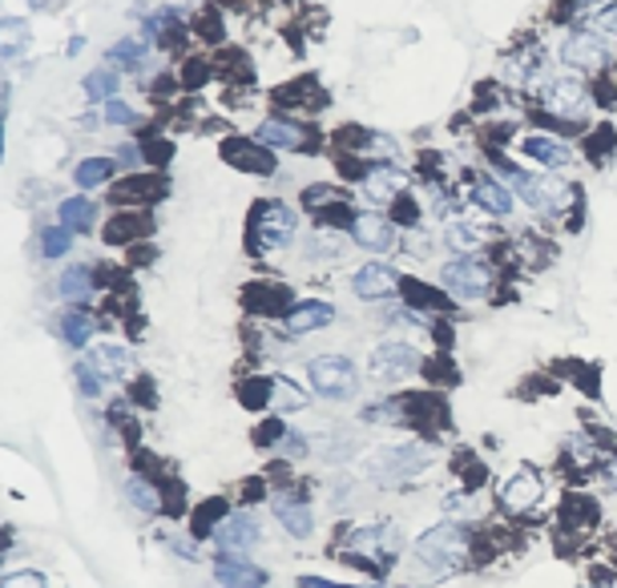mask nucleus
I'll use <instances>...</instances> for the list:
<instances>
[{"instance_id":"nucleus-1","label":"nucleus","mask_w":617,"mask_h":588,"mask_svg":"<svg viewBox=\"0 0 617 588\" xmlns=\"http://www.w3.org/2000/svg\"><path fill=\"white\" fill-rule=\"evenodd\" d=\"M469 553H472L469 528H460L452 521L436 524V528H428L416 540V560L428 565L432 573H457V568L469 565Z\"/></svg>"},{"instance_id":"nucleus-2","label":"nucleus","mask_w":617,"mask_h":588,"mask_svg":"<svg viewBox=\"0 0 617 588\" xmlns=\"http://www.w3.org/2000/svg\"><path fill=\"white\" fill-rule=\"evenodd\" d=\"M504 170H509V166H504ZM509 178H513L516 193H521L533 210H541V214H561V210L573 202V186L569 181L553 178V174H516V170H509Z\"/></svg>"},{"instance_id":"nucleus-3","label":"nucleus","mask_w":617,"mask_h":588,"mask_svg":"<svg viewBox=\"0 0 617 588\" xmlns=\"http://www.w3.org/2000/svg\"><path fill=\"white\" fill-rule=\"evenodd\" d=\"M295 230H299V222L291 206L263 202L251 222V242H254V250H283L295 242Z\"/></svg>"},{"instance_id":"nucleus-4","label":"nucleus","mask_w":617,"mask_h":588,"mask_svg":"<svg viewBox=\"0 0 617 588\" xmlns=\"http://www.w3.org/2000/svg\"><path fill=\"white\" fill-rule=\"evenodd\" d=\"M307 375H311L315 396H323V399H352L355 384H359L352 359H343V355H320V359H311Z\"/></svg>"},{"instance_id":"nucleus-5","label":"nucleus","mask_w":617,"mask_h":588,"mask_svg":"<svg viewBox=\"0 0 617 588\" xmlns=\"http://www.w3.org/2000/svg\"><path fill=\"white\" fill-rule=\"evenodd\" d=\"M541 109L553 117H565V122H582L589 114V93L582 90V81L557 77L548 81L545 93H541Z\"/></svg>"},{"instance_id":"nucleus-6","label":"nucleus","mask_w":617,"mask_h":588,"mask_svg":"<svg viewBox=\"0 0 617 588\" xmlns=\"http://www.w3.org/2000/svg\"><path fill=\"white\" fill-rule=\"evenodd\" d=\"M440 283L457 294V298H484V294L492 291V271H489V262L457 259V262H448L445 266Z\"/></svg>"},{"instance_id":"nucleus-7","label":"nucleus","mask_w":617,"mask_h":588,"mask_svg":"<svg viewBox=\"0 0 617 588\" xmlns=\"http://www.w3.org/2000/svg\"><path fill=\"white\" fill-rule=\"evenodd\" d=\"M416 367H420V355L411 351L408 343H379L372 351V363H367L372 379H379V384H400Z\"/></svg>"},{"instance_id":"nucleus-8","label":"nucleus","mask_w":617,"mask_h":588,"mask_svg":"<svg viewBox=\"0 0 617 588\" xmlns=\"http://www.w3.org/2000/svg\"><path fill=\"white\" fill-rule=\"evenodd\" d=\"M561 61L569 69H582V73H597V69H606L609 61V49L606 41L589 29H573L565 41H561Z\"/></svg>"},{"instance_id":"nucleus-9","label":"nucleus","mask_w":617,"mask_h":588,"mask_svg":"<svg viewBox=\"0 0 617 588\" xmlns=\"http://www.w3.org/2000/svg\"><path fill=\"white\" fill-rule=\"evenodd\" d=\"M541 496H545V480L533 468H516L501 480V504L509 512H529L541 504Z\"/></svg>"},{"instance_id":"nucleus-10","label":"nucleus","mask_w":617,"mask_h":588,"mask_svg":"<svg viewBox=\"0 0 617 588\" xmlns=\"http://www.w3.org/2000/svg\"><path fill=\"white\" fill-rule=\"evenodd\" d=\"M355 294L364 298V303H384V298H391L396 294V286H400V274L391 271L388 262H367L364 271L355 274Z\"/></svg>"},{"instance_id":"nucleus-11","label":"nucleus","mask_w":617,"mask_h":588,"mask_svg":"<svg viewBox=\"0 0 617 588\" xmlns=\"http://www.w3.org/2000/svg\"><path fill=\"white\" fill-rule=\"evenodd\" d=\"M227 161L234 170H247V174H259V178H271L274 174V158L263 149V141H247V137H234L227 141Z\"/></svg>"},{"instance_id":"nucleus-12","label":"nucleus","mask_w":617,"mask_h":588,"mask_svg":"<svg viewBox=\"0 0 617 588\" xmlns=\"http://www.w3.org/2000/svg\"><path fill=\"white\" fill-rule=\"evenodd\" d=\"M352 242L355 246L372 250V254H379V250H391V242H396V227L379 214H355L352 218Z\"/></svg>"},{"instance_id":"nucleus-13","label":"nucleus","mask_w":617,"mask_h":588,"mask_svg":"<svg viewBox=\"0 0 617 588\" xmlns=\"http://www.w3.org/2000/svg\"><path fill=\"white\" fill-rule=\"evenodd\" d=\"M259 141L274 149H307L311 134L299 122H286V117H271V122L259 125Z\"/></svg>"},{"instance_id":"nucleus-14","label":"nucleus","mask_w":617,"mask_h":588,"mask_svg":"<svg viewBox=\"0 0 617 588\" xmlns=\"http://www.w3.org/2000/svg\"><path fill=\"white\" fill-rule=\"evenodd\" d=\"M215 577L222 588H263V573H259L251 560H242L239 553L222 556V560L215 565Z\"/></svg>"},{"instance_id":"nucleus-15","label":"nucleus","mask_w":617,"mask_h":588,"mask_svg":"<svg viewBox=\"0 0 617 588\" xmlns=\"http://www.w3.org/2000/svg\"><path fill=\"white\" fill-rule=\"evenodd\" d=\"M332 318H335V311L327 303H299L291 315L283 318V330L286 335H307V330H323V327H332Z\"/></svg>"},{"instance_id":"nucleus-16","label":"nucleus","mask_w":617,"mask_h":588,"mask_svg":"<svg viewBox=\"0 0 617 588\" xmlns=\"http://www.w3.org/2000/svg\"><path fill=\"white\" fill-rule=\"evenodd\" d=\"M364 186H367V193H372V198H379V202H391V198H396V193L408 186V174L396 170V166H388V161H376V166L364 174Z\"/></svg>"},{"instance_id":"nucleus-17","label":"nucleus","mask_w":617,"mask_h":588,"mask_svg":"<svg viewBox=\"0 0 617 588\" xmlns=\"http://www.w3.org/2000/svg\"><path fill=\"white\" fill-rule=\"evenodd\" d=\"M218 548H227V553H239V548H251L259 540V521L254 516H230L222 528L215 532Z\"/></svg>"},{"instance_id":"nucleus-18","label":"nucleus","mask_w":617,"mask_h":588,"mask_svg":"<svg viewBox=\"0 0 617 588\" xmlns=\"http://www.w3.org/2000/svg\"><path fill=\"white\" fill-rule=\"evenodd\" d=\"M97 379H122L129 367V355L122 351V347H114V343H102V347H93L90 351V363H85Z\"/></svg>"},{"instance_id":"nucleus-19","label":"nucleus","mask_w":617,"mask_h":588,"mask_svg":"<svg viewBox=\"0 0 617 588\" xmlns=\"http://www.w3.org/2000/svg\"><path fill=\"white\" fill-rule=\"evenodd\" d=\"M469 198L480 206V210H489V214H496V218H504L509 210H513V198H509V190H504V186H496V181H489V178L472 181Z\"/></svg>"},{"instance_id":"nucleus-20","label":"nucleus","mask_w":617,"mask_h":588,"mask_svg":"<svg viewBox=\"0 0 617 588\" xmlns=\"http://www.w3.org/2000/svg\"><path fill=\"white\" fill-rule=\"evenodd\" d=\"M525 154L533 161H541L545 170H565L573 161L569 146H561V141H553V137H525Z\"/></svg>"},{"instance_id":"nucleus-21","label":"nucleus","mask_w":617,"mask_h":588,"mask_svg":"<svg viewBox=\"0 0 617 588\" xmlns=\"http://www.w3.org/2000/svg\"><path fill=\"white\" fill-rule=\"evenodd\" d=\"M274 512H279V524H283L291 536H299V540H307L311 532H315L307 504H299V500H274Z\"/></svg>"},{"instance_id":"nucleus-22","label":"nucleus","mask_w":617,"mask_h":588,"mask_svg":"<svg viewBox=\"0 0 617 588\" xmlns=\"http://www.w3.org/2000/svg\"><path fill=\"white\" fill-rule=\"evenodd\" d=\"M29 49V24L17 17H0V65L17 61Z\"/></svg>"},{"instance_id":"nucleus-23","label":"nucleus","mask_w":617,"mask_h":588,"mask_svg":"<svg viewBox=\"0 0 617 588\" xmlns=\"http://www.w3.org/2000/svg\"><path fill=\"white\" fill-rule=\"evenodd\" d=\"M57 218L65 230H90L93 218H97V206H93L90 198H65V202L57 206Z\"/></svg>"},{"instance_id":"nucleus-24","label":"nucleus","mask_w":617,"mask_h":588,"mask_svg":"<svg viewBox=\"0 0 617 588\" xmlns=\"http://www.w3.org/2000/svg\"><path fill=\"white\" fill-rule=\"evenodd\" d=\"M484 238H489V230L472 227V222H452V227L445 230L448 250H457V254H469V250L484 246Z\"/></svg>"},{"instance_id":"nucleus-25","label":"nucleus","mask_w":617,"mask_h":588,"mask_svg":"<svg viewBox=\"0 0 617 588\" xmlns=\"http://www.w3.org/2000/svg\"><path fill=\"white\" fill-rule=\"evenodd\" d=\"M352 553H367V556H388L391 553V532L388 528H359L347 540Z\"/></svg>"},{"instance_id":"nucleus-26","label":"nucleus","mask_w":617,"mask_h":588,"mask_svg":"<svg viewBox=\"0 0 617 588\" xmlns=\"http://www.w3.org/2000/svg\"><path fill=\"white\" fill-rule=\"evenodd\" d=\"M161 190H166V186H161L158 178H129L114 190V202H154V193H161Z\"/></svg>"},{"instance_id":"nucleus-27","label":"nucleus","mask_w":617,"mask_h":588,"mask_svg":"<svg viewBox=\"0 0 617 588\" xmlns=\"http://www.w3.org/2000/svg\"><path fill=\"white\" fill-rule=\"evenodd\" d=\"M90 291H93L90 266H69V271L61 274V294H65L69 303H81V298H90Z\"/></svg>"},{"instance_id":"nucleus-28","label":"nucleus","mask_w":617,"mask_h":588,"mask_svg":"<svg viewBox=\"0 0 617 588\" xmlns=\"http://www.w3.org/2000/svg\"><path fill=\"white\" fill-rule=\"evenodd\" d=\"M73 178H77L81 190H93V186H102V181L114 178V161H109V158H85L77 166V174H73Z\"/></svg>"},{"instance_id":"nucleus-29","label":"nucleus","mask_w":617,"mask_h":588,"mask_svg":"<svg viewBox=\"0 0 617 588\" xmlns=\"http://www.w3.org/2000/svg\"><path fill=\"white\" fill-rule=\"evenodd\" d=\"M93 335V318L81 315V311H69L65 318H61V339L69 343V347H85Z\"/></svg>"},{"instance_id":"nucleus-30","label":"nucleus","mask_w":617,"mask_h":588,"mask_svg":"<svg viewBox=\"0 0 617 588\" xmlns=\"http://www.w3.org/2000/svg\"><path fill=\"white\" fill-rule=\"evenodd\" d=\"M117 85H122V81H117L114 69H97V73L85 77V97H90V102H109L117 93Z\"/></svg>"},{"instance_id":"nucleus-31","label":"nucleus","mask_w":617,"mask_h":588,"mask_svg":"<svg viewBox=\"0 0 617 588\" xmlns=\"http://www.w3.org/2000/svg\"><path fill=\"white\" fill-rule=\"evenodd\" d=\"M126 496H129V504H137V508H142V512H158V508H161L158 487L149 484V480H142V475H134V480H126Z\"/></svg>"},{"instance_id":"nucleus-32","label":"nucleus","mask_w":617,"mask_h":588,"mask_svg":"<svg viewBox=\"0 0 617 588\" xmlns=\"http://www.w3.org/2000/svg\"><path fill=\"white\" fill-rule=\"evenodd\" d=\"M274 403H279V408L283 411H303L311 403V396L307 391H299L295 384H291V379H274Z\"/></svg>"},{"instance_id":"nucleus-33","label":"nucleus","mask_w":617,"mask_h":588,"mask_svg":"<svg viewBox=\"0 0 617 588\" xmlns=\"http://www.w3.org/2000/svg\"><path fill=\"white\" fill-rule=\"evenodd\" d=\"M307 206L311 210H323V206H335V202H352V193L339 190V186H307Z\"/></svg>"},{"instance_id":"nucleus-34","label":"nucleus","mask_w":617,"mask_h":588,"mask_svg":"<svg viewBox=\"0 0 617 588\" xmlns=\"http://www.w3.org/2000/svg\"><path fill=\"white\" fill-rule=\"evenodd\" d=\"M142 230H146V218H142V214H126V218H114V222H109L105 238H109V242H129V238L142 234Z\"/></svg>"},{"instance_id":"nucleus-35","label":"nucleus","mask_w":617,"mask_h":588,"mask_svg":"<svg viewBox=\"0 0 617 588\" xmlns=\"http://www.w3.org/2000/svg\"><path fill=\"white\" fill-rule=\"evenodd\" d=\"M69 246H73V230H45V259H61V254H69Z\"/></svg>"},{"instance_id":"nucleus-36","label":"nucleus","mask_w":617,"mask_h":588,"mask_svg":"<svg viewBox=\"0 0 617 588\" xmlns=\"http://www.w3.org/2000/svg\"><path fill=\"white\" fill-rule=\"evenodd\" d=\"M109 57L122 61L126 69H137L142 61H146V45H137V41H122V45L109 49Z\"/></svg>"},{"instance_id":"nucleus-37","label":"nucleus","mask_w":617,"mask_h":588,"mask_svg":"<svg viewBox=\"0 0 617 588\" xmlns=\"http://www.w3.org/2000/svg\"><path fill=\"white\" fill-rule=\"evenodd\" d=\"M271 396H274V384H266V379H251V384L242 387V403L247 408H263Z\"/></svg>"},{"instance_id":"nucleus-38","label":"nucleus","mask_w":617,"mask_h":588,"mask_svg":"<svg viewBox=\"0 0 617 588\" xmlns=\"http://www.w3.org/2000/svg\"><path fill=\"white\" fill-rule=\"evenodd\" d=\"M105 117H109L114 125H129L134 122V109H129L122 97H109V102H105Z\"/></svg>"},{"instance_id":"nucleus-39","label":"nucleus","mask_w":617,"mask_h":588,"mask_svg":"<svg viewBox=\"0 0 617 588\" xmlns=\"http://www.w3.org/2000/svg\"><path fill=\"white\" fill-rule=\"evenodd\" d=\"M0 588H49V585H45V577H36V573H12V577H4Z\"/></svg>"},{"instance_id":"nucleus-40","label":"nucleus","mask_w":617,"mask_h":588,"mask_svg":"<svg viewBox=\"0 0 617 588\" xmlns=\"http://www.w3.org/2000/svg\"><path fill=\"white\" fill-rule=\"evenodd\" d=\"M279 452H283V455H307V440H303V435H291V431H283Z\"/></svg>"},{"instance_id":"nucleus-41","label":"nucleus","mask_w":617,"mask_h":588,"mask_svg":"<svg viewBox=\"0 0 617 588\" xmlns=\"http://www.w3.org/2000/svg\"><path fill=\"white\" fill-rule=\"evenodd\" d=\"M594 24L606 29V33H617V4H606L602 12H594Z\"/></svg>"},{"instance_id":"nucleus-42","label":"nucleus","mask_w":617,"mask_h":588,"mask_svg":"<svg viewBox=\"0 0 617 588\" xmlns=\"http://www.w3.org/2000/svg\"><path fill=\"white\" fill-rule=\"evenodd\" d=\"M299 585L303 588H352V585H332V580H320V577H303Z\"/></svg>"},{"instance_id":"nucleus-43","label":"nucleus","mask_w":617,"mask_h":588,"mask_svg":"<svg viewBox=\"0 0 617 588\" xmlns=\"http://www.w3.org/2000/svg\"><path fill=\"white\" fill-rule=\"evenodd\" d=\"M606 480L617 487V460H609V464H606Z\"/></svg>"},{"instance_id":"nucleus-44","label":"nucleus","mask_w":617,"mask_h":588,"mask_svg":"<svg viewBox=\"0 0 617 588\" xmlns=\"http://www.w3.org/2000/svg\"><path fill=\"white\" fill-rule=\"evenodd\" d=\"M29 4H36V9H45V4H49V0H29Z\"/></svg>"},{"instance_id":"nucleus-45","label":"nucleus","mask_w":617,"mask_h":588,"mask_svg":"<svg viewBox=\"0 0 617 588\" xmlns=\"http://www.w3.org/2000/svg\"><path fill=\"white\" fill-rule=\"evenodd\" d=\"M594 588H614V585H594Z\"/></svg>"}]
</instances>
